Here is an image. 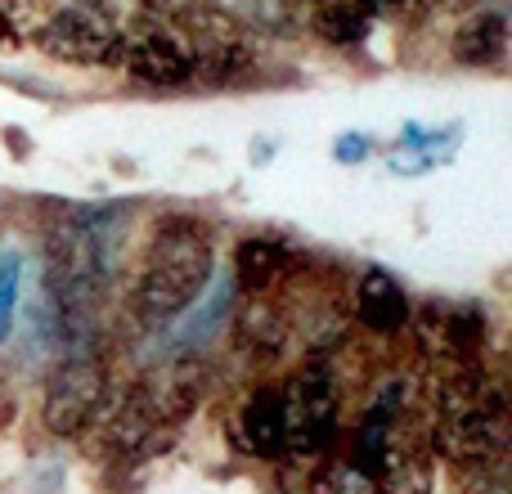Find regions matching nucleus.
Listing matches in <instances>:
<instances>
[{"label":"nucleus","mask_w":512,"mask_h":494,"mask_svg":"<svg viewBox=\"0 0 512 494\" xmlns=\"http://www.w3.org/2000/svg\"><path fill=\"white\" fill-rule=\"evenodd\" d=\"M216 274V234L203 216L167 212L153 216L135 265L126 274L122 310L140 333H167L189 306H198Z\"/></svg>","instance_id":"f257e3e1"},{"label":"nucleus","mask_w":512,"mask_h":494,"mask_svg":"<svg viewBox=\"0 0 512 494\" xmlns=\"http://www.w3.org/2000/svg\"><path fill=\"white\" fill-rule=\"evenodd\" d=\"M283 382V414H288V454L279 468H301L328 459L346 432V382L333 355H301Z\"/></svg>","instance_id":"f03ea898"},{"label":"nucleus","mask_w":512,"mask_h":494,"mask_svg":"<svg viewBox=\"0 0 512 494\" xmlns=\"http://www.w3.org/2000/svg\"><path fill=\"white\" fill-rule=\"evenodd\" d=\"M113 387V360L99 342L63 351L41 391V432L54 441H81L95 427V418L104 414Z\"/></svg>","instance_id":"7ed1b4c3"},{"label":"nucleus","mask_w":512,"mask_h":494,"mask_svg":"<svg viewBox=\"0 0 512 494\" xmlns=\"http://www.w3.org/2000/svg\"><path fill=\"white\" fill-rule=\"evenodd\" d=\"M122 36V23L104 0H59L32 27L36 50L81 68H122Z\"/></svg>","instance_id":"20e7f679"},{"label":"nucleus","mask_w":512,"mask_h":494,"mask_svg":"<svg viewBox=\"0 0 512 494\" xmlns=\"http://www.w3.org/2000/svg\"><path fill=\"white\" fill-rule=\"evenodd\" d=\"M436 481H441V454H436V441H432V405H427L423 382H418L414 405L396 423L387 454H382L378 472H373V490L378 494H436Z\"/></svg>","instance_id":"39448f33"},{"label":"nucleus","mask_w":512,"mask_h":494,"mask_svg":"<svg viewBox=\"0 0 512 494\" xmlns=\"http://www.w3.org/2000/svg\"><path fill=\"white\" fill-rule=\"evenodd\" d=\"M225 436H230L234 454L279 468L288 454V414H283L279 373H252L243 382V391L230 400V414H225Z\"/></svg>","instance_id":"423d86ee"},{"label":"nucleus","mask_w":512,"mask_h":494,"mask_svg":"<svg viewBox=\"0 0 512 494\" xmlns=\"http://www.w3.org/2000/svg\"><path fill=\"white\" fill-rule=\"evenodd\" d=\"M297 342V319L283 292L270 297H243L239 310L230 319V351L234 360L252 373H270V364H279Z\"/></svg>","instance_id":"0eeeda50"},{"label":"nucleus","mask_w":512,"mask_h":494,"mask_svg":"<svg viewBox=\"0 0 512 494\" xmlns=\"http://www.w3.org/2000/svg\"><path fill=\"white\" fill-rule=\"evenodd\" d=\"M346 315L369 342H405L409 315H414V297L405 292V283L387 270V265H364L355 270V279L346 283Z\"/></svg>","instance_id":"6e6552de"},{"label":"nucleus","mask_w":512,"mask_h":494,"mask_svg":"<svg viewBox=\"0 0 512 494\" xmlns=\"http://www.w3.org/2000/svg\"><path fill=\"white\" fill-rule=\"evenodd\" d=\"M122 72L135 86L185 90L194 86L198 63L176 32H167V27H135V32L122 36Z\"/></svg>","instance_id":"1a4fd4ad"},{"label":"nucleus","mask_w":512,"mask_h":494,"mask_svg":"<svg viewBox=\"0 0 512 494\" xmlns=\"http://www.w3.org/2000/svg\"><path fill=\"white\" fill-rule=\"evenodd\" d=\"M306 256L310 252H301L297 243L279 239V234H243L230 256V283L243 297H270L297 279Z\"/></svg>","instance_id":"9d476101"},{"label":"nucleus","mask_w":512,"mask_h":494,"mask_svg":"<svg viewBox=\"0 0 512 494\" xmlns=\"http://www.w3.org/2000/svg\"><path fill=\"white\" fill-rule=\"evenodd\" d=\"M490 351H495V319H490L486 301H445L441 360H436L432 369H445V364L481 369V364H490ZM418 373H427V369H418Z\"/></svg>","instance_id":"9b49d317"},{"label":"nucleus","mask_w":512,"mask_h":494,"mask_svg":"<svg viewBox=\"0 0 512 494\" xmlns=\"http://www.w3.org/2000/svg\"><path fill=\"white\" fill-rule=\"evenodd\" d=\"M450 59L459 68H499L508 59V18L504 9H468L450 36Z\"/></svg>","instance_id":"f8f14e48"},{"label":"nucleus","mask_w":512,"mask_h":494,"mask_svg":"<svg viewBox=\"0 0 512 494\" xmlns=\"http://www.w3.org/2000/svg\"><path fill=\"white\" fill-rule=\"evenodd\" d=\"M373 27V9L364 0H319L315 14H310V32L319 36L333 50H351L369 36Z\"/></svg>","instance_id":"ddd939ff"},{"label":"nucleus","mask_w":512,"mask_h":494,"mask_svg":"<svg viewBox=\"0 0 512 494\" xmlns=\"http://www.w3.org/2000/svg\"><path fill=\"white\" fill-rule=\"evenodd\" d=\"M301 494H378V490H373V477H364L360 468H351V463L333 450L328 459L306 468Z\"/></svg>","instance_id":"4468645a"},{"label":"nucleus","mask_w":512,"mask_h":494,"mask_svg":"<svg viewBox=\"0 0 512 494\" xmlns=\"http://www.w3.org/2000/svg\"><path fill=\"white\" fill-rule=\"evenodd\" d=\"M23 274L27 261L18 247H0V346L18 328V301H23Z\"/></svg>","instance_id":"2eb2a0df"},{"label":"nucleus","mask_w":512,"mask_h":494,"mask_svg":"<svg viewBox=\"0 0 512 494\" xmlns=\"http://www.w3.org/2000/svg\"><path fill=\"white\" fill-rule=\"evenodd\" d=\"M373 153H378V144H373V135H364V131H346L333 140V162H342V167H360V162H369Z\"/></svg>","instance_id":"dca6fc26"},{"label":"nucleus","mask_w":512,"mask_h":494,"mask_svg":"<svg viewBox=\"0 0 512 494\" xmlns=\"http://www.w3.org/2000/svg\"><path fill=\"white\" fill-rule=\"evenodd\" d=\"M36 5H41V0H0V14H5L18 32H32L36 18H41L36 14Z\"/></svg>","instance_id":"f3484780"},{"label":"nucleus","mask_w":512,"mask_h":494,"mask_svg":"<svg viewBox=\"0 0 512 494\" xmlns=\"http://www.w3.org/2000/svg\"><path fill=\"white\" fill-rule=\"evenodd\" d=\"M18 45H23V32H18V27L0 14V50H18Z\"/></svg>","instance_id":"a211bd4d"},{"label":"nucleus","mask_w":512,"mask_h":494,"mask_svg":"<svg viewBox=\"0 0 512 494\" xmlns=\"http://www.w3.org/2000/svg\"><path fill=\"white\" fill-rule=\"evenodd\" d=\"M5 396H9V378H5V364H0V409H5Z\"/></svg>","instance_id":"6ab92c4d"}]
</instances>
